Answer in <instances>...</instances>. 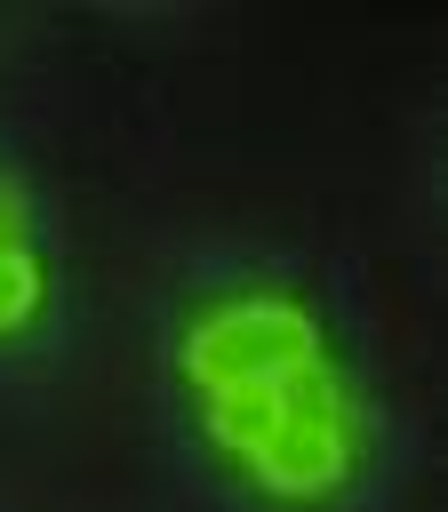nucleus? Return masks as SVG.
Listing matches in <instances>:
<instances>
[{"mask_svg": "<svg viewBox=\"0 0 448 512\" xmlns=\"http://www.w3.org/2000/svg\"><path fill=\"white\" fill-rule=\"evenodd\" d=\"M184 368L208 384V400L216 392H264V384H288V376L320 368V336H312V320L296 304L248 296V304H224V312H208L192 328Z\"/></svg>", "mask_w": 448, "mask_h": 512, "instance_id": "nucleus-1", "label": "nucleus"}, {"mask_svg": "<svg viewBox=\"0 0 448 512\" xmlns=\"http://www.w3.org/2000/svg\"><path fill=\"white\" fill-rule=\"evenodd\" d=\"M32 296H40V272H32L24 240H16V248H0V336L32 320Z\"/></svg>", "mask_w": 448, "mask_h": 512, "instance_id": "nucleus-3", "label": "nucleus"}, {"mask_svg": "<svg viewBox=\"0 0 448 512\" xmlns=\"http://www.w3.org/2000/svg\"><path fill=\"white\" fill-rule=\"evenodd\" d=\"M352 432H344V400H336V384L320 376V368H304V376H288L280 384V416H272V432L248 448L256 456V472L272 480V488H288V496H320V488H336L344 480V448Z\"/></svg>", "mask_w": 448, "mask_h": 512, "instance_id": "nucleus-2", "label": "nucleus"}, {"mask_svg": "<svg viewBox=\"0 0 448 512\" xmlns=\"http://www.w3.org/2000/svg\"><path fill=\"white\" fill-rule=\"evenodd\" d=\"M16 232H24V200L16 184H0V248H16Z\"/></svg>", "mask_w": 448, "mask_h": 512, "instance_id": "nucleus-4", "label": "nucleus"}]
</instances>
